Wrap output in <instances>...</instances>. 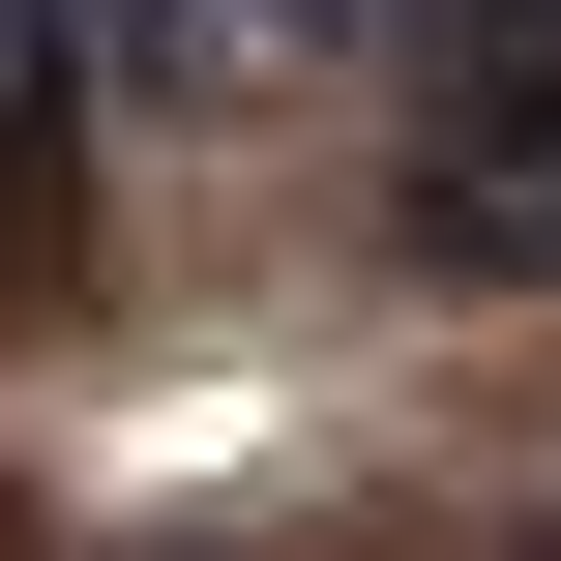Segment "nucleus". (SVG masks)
Listing matches in <instances>:
<instances>
[{"label":"nucleus","instance_id":"1","mask_svg":"<svg viewBox=\"0 0 561 561\" xmlns=\"http://www.w3.org/2000/svg\"><path fill=\"white\" fill-rule=\"evenodd\" d=\"M414 266H473V296H561V30L533 0H414Z\"/></svg>","mask_w":561,"mask_h":561},{"label":"nucleus","instance_id":"2","mask_svg":"<svg viewBox=\"0 0 561 561\" xmlns=\"http://www.w3.org/2000/svg\"><path fill=\"white\" fill-rule=\"evenodd\" d=\"M59 59H89V118H266L296 0H59Z\"/></svg>","mask_w":561,"mask_h":561},{"label":"nucleus","instance_id":"3","mask_svg":"<svg viewBox=\"0 0 561 561\" xmlns=\"http://www.w3.org/2000/svg\"><path fill=\"white\" fill-rule=\"evenodd\" d=\"M59 207H89V59L59 0H0V266H59Z\"/></svg>","mask_w":561,"mask_h":561}]
</instances>
